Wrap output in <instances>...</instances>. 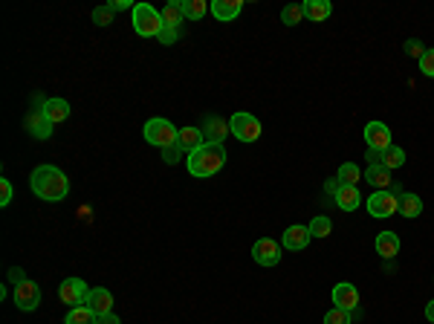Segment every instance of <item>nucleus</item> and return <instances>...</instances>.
<instances>
[{"label":"nucleus","instance_id":"7ed1b4c3","mask_svg":"<svg viewBox=\"0 0 434 324\" xmlns=\"http://www.w3.org/2000/svg\"><path fill=\"white\" fill-rule=\"evenodd\" d=\"M142 136H145V142L153 145V148H171L177 145V139H180V131L174 128V122H168L162 116H153L145 122V128H142Z\"/></svg>","mask_w":434,"mask_h":324},{"label":"nucleus","instance_id":"a211bd4d","mask_svg":"<svg viewBox=\"0 0 434 324\" xmlns=\"http://www.w3.org/2000/svg\"><path fill=\"white\" fill-rule=\"evenodd\" d=\"M373 246H376V255H382L385 261L400 255V237H397V232H380V235H376V241H373Z\"/></svg>","mask_w":434,"mask_h":324},{"label":"nucleus","instance_id":"a878e982","mask_svg":"<svg viewBox=\"0 0 434 324\" xmlns=\"http://www.w3.org/2000/svg\"><path fill=\"white\" fill-rule=\"evenodd\" d=\"M336 180H339L342 186H356V182L362 180V168L356 162H342L339 171H336Z\"/></svg>","mask_w":434,"mask_h":324},{"label":"nucleus","instance_id":"1a4fd4ad","mask_svg":"<svg viewBox=\"0 0 434 324\" xmlns=\"http://www.w3.org/2000/svg\"><path fill=\"white\" fill-rule=\"evenodd\" d=\"M87 284H84L81 278H64L61 281V287H58V299L67 304V307H81V304H87Z\"/></svg>","mask_w":434,"mask_h":324},{"label":"nucleus","instance_id":"c9c22d12","mask_svg":"<svg viewBox=\"0 0 434 324\" xmlns=\"http://www.w3.org/2000/svg\"><path fill=\"white\" fill-rule=\"evenodd\" d=\"M180 35H183V30H171V26H165V30L157 35V41H160V44H177V41H180Z\"/></svg>","mask_w":434,"mask_h":324},{"label":"nucleus","instance_id":"473e14b6","mask_svg":"<svg viewBox=\"0 0 434 324\" xmlns=\"http://www.w3.org/2000/svg\"><path fill=\"white\" fill-rule=\"evenodd\" d=\"M402 50H405V55H409V58H417V61H420L428 47H423V41H420V38H409V41L402 44Z\"/></svg>","mask_w":434,"mask_h":324},{"label":"nucleus","instance_id":"7c9ffc66","mask_svg":"<svg viewBox=\"0 0 434 324\" xmlns=\"http://www.w3.org/2000/svg\"><path fill=\"white\" fill-rule=\"evenodd\" d=\"M325 324H354V313L333 307V310H327V313H325Z\"/></svg>","mask_w":434,"mask_h":324},{"label":"nucleus","instance_id":"cd10ccee","mask_svg":"<svg viewBox=\"0 0 434 324\" xmlns=\"http://www.w3.org/2000/svg\"><path fill=\"white\" fill-rule=\"evenodd\" d=\"M382 165L388 168V171H397V168H402V165H405V151L397 148V145L385 148V151H382Z\"/></svg>","mask_w":434,"mask_h":324},{"label":"nucleus","instance_id":"9b49d317","mask_svg":"<svg viewBox=\"0 0 434 324\" xmlns=\"http://www.w3.org/2000/svg\"><path fill=\"white\" fill-rule=\"evenodd\" d=\"M333 307H339V310H347V313H356L359 310V290L354 284H336L333 287Z\"/></svg>","mask_w":434,"mask_h":324},{"label":"nucleus","instance_id":"393cba45","mask_svg":"<svg viewBox=\"0 0 434 324\" xmlns=\"http://www.w3.org/2000/svg\"><path fill=\"white\" fill-rule=\"evenodd\" d=\"M64 324H99V316H96L87 304H81V307H69Z\"/></svg>","mask_w":434,"mask_h":324},{"label":"nucleus","instance_id":"dca6fc26","mask_svg":"<svg viewBox=\"0 0 434 324\" xmlns=\"http://www.w3.org/2000/svg\"><path fill=\"white\" fill-rule=\"evenodd\" d=\"M41 110H44L52 125H61V122L69 119V102H67V98H58V96L44 98V102H41Z\"/></svg>","mask_w":434,"mask_h":324},{"label":"nucleus","instance_id":"6ab92c4d","mask_svg":"<svg viewBox=\"0 0 434 324\" xmlns=\"http://www.w3.org/2000/svg\"><path fill=\"white\" fill-rule=\"evenodd\" d=\"M241 12H243L241 0H215V3H212V15H215L220 23L235 21L237 15H241Z\"/></svg>","mask_w":434,"mask_h":324},{"label":"nucleus","instance_id":"aec40b11","mask_svg":"<svg viewBox=\"0 0 434 324\" xmlns=\"http://www.w3.org/2000/svg\"><path fill=\"white\" fill-rule=\"evenodd\" d=\"M304 6V18H310L313 23H321V21H327L333 15V3L330 0H307Z\"/></svg>","mask_w":434,"mask_h":324},{"label":"nucleus","instance_id":"2eb2a0df","mask_svg":"<svg viewBox=\"0 0 434 324\" xmlns=\"http://www.w3.org/2000/svg\"><path fill=\"white\" fill-rule=\"evenodd\" d=\"M52 128H55V125L47 119L44 110H32V114L26 116V131H30L35 139H41V142L52 136Z\"/></svg>","mask_w":434,"mask_h":324},{"label":"nucleus","instance_id":"f3484780","mask_svg":"<svg viewBox=\"0 0 434 324\" xmlns=\"http://www.w3.org/2000/svg\"><path fill=\"white\" fill-rule=\"evenodd\" d=\"M333 203L342 211H356L362 206V191L359 186H339V191L333 194Z\"/></svg>","mask_w":434,"mask_h":324},{"label":"nucleus","instance_id":"9d476101","mask_svg":"<svg viewBox=\"0 0 434 324\" xmlns=\"http://www.w3.org/2000/svg\"><path fill=\"white\" fill-rule=\"evenodd\" d=\"M365 142H368V151H385L391 148L394 142H391V131H388V125L380 122V119H373L365 125Z\"/></svg>","mask_w":434,"mask_h":324},{"label":"nucleus","instance_id":"ea45409f","mask_svg":"<svg viewBox=\"0 0 434 324\" xmlns=\"http://www.w3.org/2000/svg\"><path fill=\"white\" fill-rule=\"evenodd\" d=\"M339 186H342V182L333 177V180H327V182H325V191H327V194H336V191H339Z\"/></svg>","mask_w":434,"mask_h":324},{"label":"nucleus","instance_id":"b1692460","mask_svg":"<svg viewBox=\"0 0 434 324\" xmlns=\"http://www.w3.org/2000/svg\"><path fill=\"white\" fill-rule=\"evenodd\" d=\"M400 215H402L405 220H414V217H420V215H423V200H420L417 194L405 191V194L400 197Z\"/></svg>","mask_w":434,"mask_h":324},{"label":"nucleus","instance_id":"c756f323","mask_svg":"<svg viewBox=\"0 0 434 324\" xmlns=\"http://www.w3.org/2000/svg\"><path fill=\"white\" fill-rule=\"evenodd\" d=\"M307 229H310L313 237H327V235L333 232V220L325 217V215H318V217L310 220V226H307Z\"/></svg>","mask_w":434,"mask_h":324},{"label":"nucleus","instance_id":"f704fd0d","mask_svg":"<svg viewBox=\"0 0 434 324\" xmlns=\"http://www.w3.org/2000/svg\"><path fill=\"white\" fill-rule=\"evenodd\" d=\"M12 197H15V188H12V182L3 177V180H0V206H9L12 203Z\"/></svg>","mask_w":434,"mask_h":324},{"label":"nucleus","instance_id":"a19ab883","mask_svg":"<svg viewBox=\"0 0 434 324\" xmlns=\"http://www.w3.org/2000/svg\"><path fill=\"white\" fill-rule=\"evenodd\" d=\"M99 324H122V318H119L116 313H107V316L99 318Z\"/></svg>","mask_w":434,"mask_h":324},{"label":"nucleus","instance_id":"20e7f679","mask_svg":"<svg viewBox=\"0 0 434 324\" xmlns=\"http://www.w3.org/2000/svg\"><path fill=\"white\" fill-rule=\"evenodd\" d=\"M165 30L160 9H153L151 3H136L133 6V32L139 38H157Z\"/></svg>","mask_w":434,"mask_h":324},{"label":"nucleus","instance_id":"4c0bfd02","mask_svg":"<svg viewBox=\"0 0 434 324\" xmlns=\"http://www.w3.org/2000/svg\"><path fill=\"white\" fill-rule=\"evenodd\" d=\"M110 12H113V15H116V12H124V9H133V3H131V0H110Z\"/></svg>","mask_w":434,"mask_h":324},{"label":"nucleus","instance_id":"4468645a","mask_svg":"<svg viewBox=\"0 0 434 324\" xmlns=\"http://www.w3.org/2000/svg\"><path fill=\"white\" fill-rule=\"evenodd\" d=\"M87 307L99 318L107 316V313H113V292H110L107 287H93L90 295H87Z\"/></svg>","mask_w":434,"mask_h":324},{"label":"nucleus","instance_id":"0eeeda50","mask_svg":"<svg viewBox=\"0 0 434 324\" xmlns=\"http://www.w3.org/2000/svg\"><path fill=\"white\" fill-rule=\"evenodd\" d=\"M12 299H15V307L23 310V313H32V310H38V304H41V287H38V281H32V278L21 281V284L15 287V292H12Z\"/></svg>","mask_w":434,"mask_h":324},{"label":"nucleus","instance_id":"4be33fe9","mask_svg":"<svg viewBox=\"0 0 434 324\" xmlns=\"http://www.w3.org/2000/svg\"><path fill=\"white\" fill-rule=\"evenodd\" d=\"M365 182L373 186L376 191H385V188H391V182H394V180H391V171L385 165H368L365 168Z\"/></svg>","mask_w":434,"mask_h":324},{"label":"nucleus","instance_id":"58836bf2","mask_svg":"<svg viewBox=\"0 0 434 324\" xmlns=\"http://www.w3.org/2000/svg\"><path fill=\"white\" fill-rule=\"evenodd\" d=\"M9 281H12V284H21V281H26V275H23V270H18V266H12V270H9Z\"/></svg>","mask_w":434,"mask_h":324},{"label":"nucleus","instance_id":"e433bc0d","mask_svg":"<svg viewBox=\"0 0 434 324\" xmlns=\"http://www.w3.org/2000/svg\"><path fill=\"white\" fill-rule=\"evenodd\" d=\"M180 157H183V151H180V145H171V148H162V162L168 165H177Z\"/></svg>","mask_w":434,"mask_h":324},{"label":"nucleus","instance_id":"412c9836","mask_svg":"<svg viewBox=\"0 0 434 324\" xmlns=\"http://www.w3.org/2000/svg\"><path fill=\"white\" fill-rule=\"evenodd\" d=\"M206 142V136H203V131L200 128H180V139H177V145H180V151L183 153H191V151H197L200 145Z\"/></svg>","mask_w":434,"mask_h":324},{"label":"nucleus","instance_id":"5701e85b","mask_svg":"<svg viewBox=\"0 0 434 324\" xmlns=\"http://www.w3.org/2000/svg\"><path fill=\"white\" fill-rule=\"evenodd\" d=\"M160 15H162V23L165 26H171V30H180V23H183V0H168V3L160 9Z\"/></svg>","mask_w":434,"mask_h":324},{"label":"nucleus","instance_id":"423d86ee","mask_svg":"<svg viewBox=\"0 0 434 324\" xmlns=\"http://www.w3.org/2000/svg\"><path fill=\"white\" fill-rule=\"evenodd\" d=\"M365 208H368V215L376 217V220H385V217H394L400 215V197L397 194H391V188L385 191H373L368 200H365Z\"/></svg>","mask_w":434,"mask_h":324},{"label":"nucleus","instance_id":"ddd939ff","mask_svg":"<svg viewBox=\"0 0 434 324\" xmlns=\"http://www.w3.org/2000/svg\"><path fill=\"white\" fill-rule=\"evenodd\" d=\"M200 131H203V136H206V142H215V145H223V142H226V136L232 133L229 122L220 119V116H206Z\"/></svg>","mask_w":434,"mask_h":324},{"label":"nucleus","instance_id":"2f4dec72","mask_svg":"<svg viewBox=\"0 0 434 324\" xmlns=\"http://www.w3.org/2000/svg\"><path fill=\"white\" fill-rule=\"evenodd\" d=\"M90 21L96 26H110V23H113V12H110V6H96L90 12Z\"/></svg>","mask_w":434,"mask_h":324},{"label":"nucleus","instance_id":"f257e3e1","mask_svg":"<svg viewBox=\"0 0 434 324\" xmlns=\"http://www.w3.org/2000/svg\"><path fill=\"white\" fill-rule=\"evenodd\" d=\"M30 188H32L35 197H41V200L58 203V200H64V197L69 194V180H67V174L61 171V168L38 165L35 171L30 174Z\"/></svg>","mask_w":434,"mask_h":324},{"label":"nucleus","instance_id":"79ce46f5","mask_svg":"<svg viewBox=\"0 0 434 324\" xmlns=\"http://www.w3.org/2000/svg\"><path fill=\"white\" fill-rule=\"evenodd\" d=\"M426 318L434 324V301H428V304H426Z\"/></svg>","mask_w":434,"mask_h":324},{"label":"nucleus","instance_id":"f8f14e48","mask_svg":"<svg viewBox=\"0 0 434 324\" xmlns=\"http://www.w3.org/2000/svg\"><path fill=\"white\" fill-rule=\"evenodd\" d=\"M313 241V235H310V229L307 226H287L284 229V235H281V246L287 249V252H301V249H307V244Z\"/></svg>","mask_w":434,"mask_h":324},{"label":"nucleus","instance_id":"39448f33","mask_svg":"<svg viewBox=\"0 0 434 324\" xmlns=\"http://www.w3.org/2000/svg\"><path fill=\"white\" fill-rule=\"evenodd\" d=\"M229 128H232V136L235 139H241V142H258L261 139V119L258 116H252V114H246V110H237V114H232V119H229Z\"/></svg>","mask_w":434,"mask_h":324},{"label":"nucleus","instance_id":"72a5a7b5","mask_svg":"<svg viewBox=\"0 0 434 324\" xmlns=\"http://www.w3.org/2000/svg\"><path fill=\"white\" fill-rule=\"evenodd\" d=\"M420 69H423V76L434 78V47H428L423 52V58H420Z\"/></svg>","mask_w":434,"mask_h":324},{"label":"nucleus","instance_id":"bb28decb","mask_svg":"<svg viewBox=\"0 0 434 324\" xmlns=\"http://www.w3.org/2000/svg\"><path fill=\"white\" fill-rule=\"evenodd\" d=\"M208 9H212V6H208L206 0H183V15L188 21H203Z\"/></svg>","mask_w":434,"mask_h":324},{"label":"nucleus","instance_id":"f03ea898","mask_svg":"<svg viewBox=\"0 0 434 324\" xmlns=\"http://www.w3.org/2000/svg\"><path fill=\"white\" fill-rule=\"evenodd\" d=\"M188 174L191 177H215L223 165H226V148L223 145H215V142H203L197 151L188 153Z\"/></svg>","mask_w":434,"mask_h":324},{"label":"nucleus","instance_id":"c85d7f7f","mask_svg":"<svg viewBox=\"0 0 434 324\" xmlns=\"http://www.w3.org/2000/svg\"><path fill=\"white\" fill-rule=\"evenodd\" d=\"M301 21H304V6L290 3V6L281 9V23H284V26H299Z\"/></svg>","mask_w":434,"mask_h":324},{"label":"nucleus","instance_id":"6e6552de","mask_svg":"<svg viewBox=\"0 0 434 324\" xmlns=\"http://www.w3.org/2000/svg\"><path fill=\"white\" fill-rule=\"evenodd\" d=\"M281 244L272 241V237H258L255 246H252V258L258 266H278L281 263Z\"/></svg>","mask_w":434,"mask_h":324}]
</instances>
